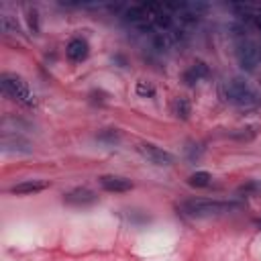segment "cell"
<instances>
[{"instance_id":"ffe728a7","label":"cell","mask_w":261,"mask_h":261,"mask_svg":"<svg viewBox=\"0 0 261 261\" xmlns=\"http://www.w3.org/2000/svg\"><path fill=\"white\" fill-rule=\"evenodd\" d=\"M2 29L6 33H19V24L12 21L10 17H2Z\"/></svg>"},{"instance_id":"8992f818","label":"cell","mask_w":261,"mask_h":261,"mask_svg":"<svg viewBox=\"0 0 261 261\" xmlns=\"http://www.w3.org/2000/svg\"><path fill=\"white\" fill-rule=\"evenodd\" d=\"M259 55H261L259 49L253 43H249V41H243V43L237 45V59H239L241 68L247 70V71H253L257 68Z\"/></svg>"},{"instance_id":"5bb4252c","label":"cell","mask_w":261,"mask_h":261,"mask_svg":"<svg viewBox=\"0 0 261 261\" xmlns=\"http://www.w3.org/2000/svg\"><path fill=\"white\" fill-rule=\"evenodd\" d=\"M153 24L157 29H161V31H169L173 27V21H171V17L167 15L166 10H161V12H157V15L153 17Z\"/></svg>"},{"instance_id":"e0dca14e","label":"cell","mask_w":261,"mask_h":261,"mask_svg":"<svg viewBox=\"0 0 261 261\" xmlns=\"http://www.w3.org/2000/svg\"><path fill=\"white\" fill-rule=\"evenodd\" d=\"M153 47L157 49V51H166V49L169 47V37H167L166 33L153 35Z\"/></svg>"},{"instance_id":"ac0fdd59","label":"cell","mask_w":261,"mask_h":261,"mask_svg":"<svg viewBox=\"0 0 261 261\" xmlns=\"http://www.w3.org/2000/svg\"><path fill=\"white\" fill-rule=\"evenodd\" d=\"M241 192L245 194H255V196H261V180H253L249 184L241 186Z\"/></svg>"},{"instance_id":"7c38bea8","label":"cell","mask_w":261,"mask_h":261,"mask_svg":"<svg viewBox=\"0 0 261 261\" xmlns=\"http://www.w3.org/2000/svg\"><path fill=\"white\" fill-rule=\"evenodd\" d=\"M173 113H176L178 119L186 120L192 113V106H190V100L188 98H176V102H173Z\"/></svg>"},{"instance_id":"5b68a950","label":"cell","mask_w":261,"mask_h":261,"mask_svg":"<svg viewBox=\"0 0 261 261\" xmlns=\"http://www.w3.org/2000/svg\"><path fill=\"white\" fill-rule=\"evenodd\" d=\"M139 153L155 166H171L173 164V155L169 151H166V149H161L157 145H151V143H141Z\"/></svg>"},{"instance_id":"9c48e42d","label":"cell","mask_w":261,"mask_h":261,"mask_svg":"<svg viewBox=\"0 0 261 261\" xmlns=\"http://www.w3.org/2000/svg\"><path fill=\"white\" fill-rule=\"evenodd\" d=\"M47 188H49V184L43 182V180H24V182H21V184H17V186H12L10 192H12V194H21V196H24V194H37V192H43V190H47Z\"/></svg>"},{"instance_id":"9a60e30c","label":"cell","mask_w":261,"mask_h":261,"mask_svg":"<svg viewBox=\"0 0 261 261\" xmlns=\"http://www.w3.org/2000/svg\"><path fill=\"white\" fill-rule=\"evenodd\" d=\"M257 133H259V127L251 125V127H245V129H237L235 133H231V137H235V139H241V141H249V139H253Z\"/></svg>"},{"instance_id":"8fae6325","label":"cell","mask_w":261,"mask_h":261,"mask_svg":"<svg viewBox=\"0 0 261 261\" xmlns=\"http://www.w3.org/2000/svg\"><path fill=\"white\" fill-rule=\"evenodd\" d=\"M122 17H125V21H127V23L137 24V27H139L141 23H145V21L151 19V17H149V12H147V8H145V4H139V6H129L125 12H122Z\"/></svg>"},{"instance_id":"4fadbf2b","label":"cell","mask_w":261,"mask_h":261,"mask_svg":"<svg viewBox=\"0 0 261 261\" xmlns=\"http://www.w3.org/2000/svg\"><path fill=\"white\" fill-rule=\"evenodd\" d=\"M210 180H213V176L208 171H196L188 178V184L192 188H206V186H210Z\"/></svg>"},{"instance_id":"277c9868","label":"cell","mask_w":261,"mask_h":261,"mask_svg":"<svg viewBox=\"0 0 261 261\" xmlns=\"http://www.w3.org/2000/svg\"><path fill=\"white\" fill-rule=\"evenodd\" d=\"M64 202L68 206H76V208L92 206V204L98 202V194L94 190H90V188H73V190L64 194Z\"/></svg>"},{"instance_id":"7402d4cb","label":"cell","mask_w":261,"mask_h":261,"mask_svg":"<svg viewBox=\"0 0 261 261\" xmlns=\"http://www.w3.org/2000/svg\"><path fill=\"white\" fill-rule=\"evenodd\" d=\"M253 23H255V27L261 31V15L259 17H253Z\"/></svg>"},{"instance_id":"ba28073f","label":"cell","mask_w":261,"mask_h":261,"mask_svg":"<svg viewBox=\"0 0 261 261\" xmlns=\"http://www.w3.org/2000/svg\"><path fill=\"white\" fill-rule=\"evenodd\" d=\"M88 51H90V47H88V41L82 39V37H76V39H71L68 43V49H66V53L71 61H84L86 57H88Z\"/></svg>"},{"instance_id":"44dd1931","label":"cell","mask_w":261,"mask_h":261,"mask_svg":"<svg viewBox=\"0 0 261 261\" xmlns=\"http://www.w3.org/2000/svg\"><path fill=\"white\" fill-rule=\"evenodd\" d=\"M29 24H31V29L37 33L39 31V21H37V10H29Z\"/></svg>"},{"instance_id":"3957f363","label":"cell","mask_w":261,"mask_h":261,"mask_svg":"<svg viewBox=\"0 0 261 261\" xmlns=\"http://www.w3.org/2000/svg\"><path fill=\"white\" fill-rule=\"evenodd\" d=\"M0 86H2L4 94L10 96L12 100H17L19 104L29 106V108L37 104V98L31 92L29 84L21 76H17V73H2V76H0Z\"/></svg>"},{"instance_id":"d6986e66","label":"cell","mask_w":261,"mask_h":261,"mask_svg":"<svg viewBox=\"0 0 261 261\" xmlns=\"http://www.w3.org/2000/svg\"><path fill=\"white\" fill-rule=\"evenodd\" d=\"M137 94L143 96V98H151V96L155 94V90H153L151 84H147V82H137Z\"/></svg>"},{"instance_id":"2e32d148","label":"cell","mask_w":261,"mask_h":261,"mask_svg":"<svg viewBox=\"0 0 261 261\" xmlns=\"http://www.w3.org/2000/svg\"><path fill=\"white\" fill-rule=\"evenodd\" d=\"M119 139H120V133L117 129H104V131L98 133V141H104L108 145H115Z\"/></svg>"},{"instance_id":"6da1fadb","label":"cell","mask_w":261,"mask_h":261,"mask_svg":"<svg viewBox=\"0 0 261 261\" xmlns=\"http://www.w3.org/2000/svg\"><path fill=\"white\" fill-rule=\"evenodd\" d=\"M241 202H220V200H206V198H192V200L182 202V213L194 216V218H204V216H216L225 214L231 210H239Z\"/></svg>"},{"instance_id":"603a6c76","label":"cell","mask_w":261,"mask_h":261,"mask_svg":"<svg viewBox=\"0 0 261 261\" xmlns=\"http://www.w3.org/2000/svg\"><path fill=\"white\" fill-rule=\"evenodd\" d=\"M255 225H257V227H259V229H261V216H259V218H257V220H255Z\"/></svg>"},{"instance_id":"7a4b0ae2","label":"cell","mask_w":261,"mask_h":261,"mask_svg":"<svg viewBox=\"0 0 261 261\" xmlns=\"http://www.w3.org/2000/svg\"><path fill=\"white\" fill-rule=\"evenodd\" d=\"M220 96L225 98L227 102L237 104V106H245V108L247 106H255L259 102L255 90L243 78H233L231 82H227L220 88Z\"/></svg>"},{"instance_id":"30bf717a","label":"cell","mask_w":261,"mask_h":261,"mask_svg":"<svg viewBox=\"0 0 261 261\" xmlns=\"http://www.w3.org/2000/svg\"><path fill=\"white\" fill-rule=\"evenodd\" d=\"M208 76H210V68L204 64V61H196V64L184 73V82L188 86H194L196 82H200Z\"/></svg>"},{"instance_id":"52a82bcc","label":"cell","mask_w":261,"mask_h":261,"mask_svg":"<svg viewBox=\"0 0 261 261\" xmlns=\"http://www.w3.org/2000/svg\"><path fill=\"white\" fill-rule=\"evenodd\" d=\"M98 184H100L102 190L117 192V194L133 190V182L129 178H122V176H100L98 178Z\"/></svg>"}]
</instances>
